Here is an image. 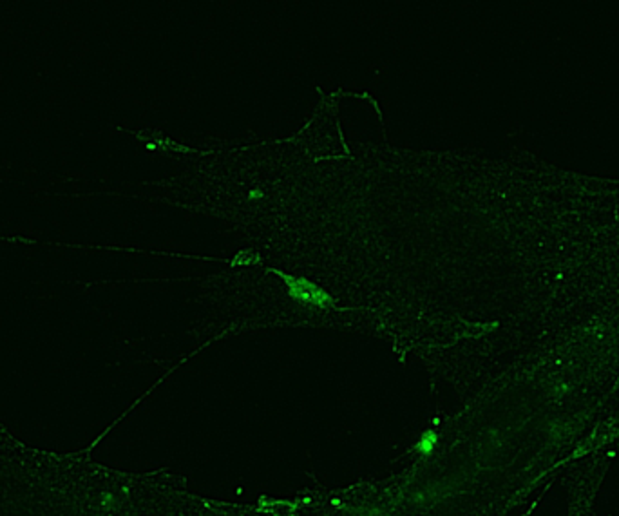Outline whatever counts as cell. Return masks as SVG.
<instances>
[{
	"mask_svg": "<svg viewBox=\"0 0 619 516\" xmlns=\"http://www.w3.org/2000/svg\"><path fill=\"white\" fill-rule=\"evenodd\" d=\"M272 272L281 275V277L286 281L288 294H290L292 299L312 302V304H317V306H332L333 304V299L330 297L321 286H317L315 283L308 281L306 277H294V275L283 274V272L275 270V268H272Z\"/></svg>",
	"mask_w": 619,
	"mask_h": 516,
	"instance_id": "1",
	"label": "cell"
},
{
	"mask_svg": "<svg viewBox=\"0 0 619 516\" xmlns=\"http://www.w3.org/2000/svg\"><path fill=\"white\" fill-rule=\"evenodd\" d=\"M263 198H264V192L261 190V188H254V190H250V194H248L250 201H261Z\"/></svg>",
	"mask_w": 619,
	"mask_h": 516,
	"instance_id": "2",
	"label": "cell"
}]
</instances>
